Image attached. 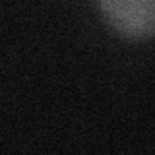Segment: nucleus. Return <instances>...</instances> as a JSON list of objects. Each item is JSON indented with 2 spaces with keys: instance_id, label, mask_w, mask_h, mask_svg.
I'll list each match as a JSON object with an SVG mask.
<instances>
[{
  "instance_id": "nucleus-1",
  "label": "nucleus",
  "mask_w": 155,
  "mask_h": 155,
  "mask_svg": "<svg viewBox=\"0 0 155 155\" xmlns=\"http://www.w3.org/2000/svg\"><path fill=\"white\" fill-rule=\"evenodd\" d=\"M107 25L130 41L155 37V0H99Z\"/></svg>"
}]
</instances>
